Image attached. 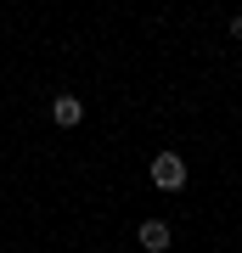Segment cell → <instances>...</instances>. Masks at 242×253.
I'll return each mask as SVG.
<instances>
[{"label": "cell", "mask_w": 242, "mask_h": 253, "mask_svg": "<svg viewBox=\"0 0 242 253\" xmlns=\"http://www.w3.org/2000/svg\"><path fill=\"white\" fill-rule=\"evenodd\" d=\"M135 242H141L146 253H169L175 231H169V219H141V231H135Z\"/></svg>", "instance_id": "7a4b0ae2"}, {"label": "cell", "mask_w": 242, "mask_h": 253, "mask_svg": "<svg viewBox=\"0 0 242 253\" xmlns=\"http://www.w3.org/2000/svg\"><path fill=\"white\" fill-rule=\"evenodd\" d=\"M51 118H56V129H79L85 124V101L79 96H56L51 101Z\"/></svg>", "instance_id": "3957f363"}, {"label": "cell", "mask_w": 242, "mask_h": 253, "mask_svg": "<svg viewBox=\"0 0 242 253\" xmlns=\"http://www.w3.org/2000/svg\"><path fill=\"white\" fill-rule=\"evenodd\" d=\"M146 174H152L158 191H180V186H186V163H180V152H158L152 163H146Z\"/></svg>", "instance_id": "6da1fadb"}]
</instances>
